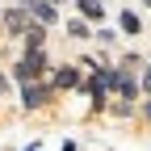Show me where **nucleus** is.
Instances as JSON below:
<instances>
[{
  "label": "nucleus",
  "mask_w": 151,
  "mask_h": 151,
  "mask_svg": "<svg viewBox=\"0 0 151 151\" xmlns=\"http://www.w3.org/2000/svg\"><path fill=\"white\" fill-rule=\"evenodd\" d=\"M46 71H50L46 46H21V50H17V59H13V80H17V84L46 80Z\"/></svg>",
  "instance_id": "obj_1"
},
{
  "label": "nucleus",
  "mask_w": 151,
  "mask_h": 151,
  "mask_svg": "<svg viewBox=\"0 0 151 151\" xmlns=\"http://www.w3.org/2000/svg\"><path fill=\"white\" fill-rule=\"evenodd\" d=\"M21 92H17V101H21V113H38L46 109L50 97H55V84L50 80H29V84H17Z\"/></svg>",
  "instance_id": "obj_2"
},
{
  "label": "nucleus",
  "mask_w": 151,
  "mask_h": 151,
  "mask_svg": "<svg viewBox=\"0 0 151 151\" xmlns=\"http://www.w3.org/2000/svg\"><path fill=\"white\" fill-rule=\"evenodd\" d=\"M109 97L139 101V97H143V88H139V80H134V71H126V67H109Z\"/></svg>",
  "instance_id": "obj_3"
},
{
  "label": "nucleus",
  "mask_w": 151,
  "mask_h": 151,
  "mask_svg": "<svg viewBox=\"0 0 151 151\" xmlns=\"http://www.w3.org/2000/svg\"><path fill=\"white\" fill-rule=\"evenodd\" d=\"M80 80H84V67H80V63H59V67H55V76H50L55 92H76V88H80Z\"/></svg>",
  "instance_id": "obj_4"
},
{
  "label": "nucleus",
  "mask_w": 151,
  "mask_h": 151,
  "mask_svg": "<svg viewBox=\"0 0 151 151\" xmlns=\"http://www.w3.org/2000/svg\"><path fill=\"white\" fill-rule=\"evenodd\" d=\"M21 9L29 21H42V25H59V9L50 0H21Z\"/></svg>",
  "instance_id": "obj_5"
},
{
  "label": "nucleus",
  "mask_w": 151,
  "mask_h": 151,
  "mask_svg": "<svg viewBox=\"0 0 151 151\" xmlns=\"http://www.w3.org/2000/svg\"><path fill=\"white\" fill-rule=\"evenodd\" d=\"M0 25H4V34H9V38H21V34H25V25H29V17H25V9H21V4H13V9L0 13Z\"/></svg>",
  "instance_id": "obj_6"
},
{
  "label": "nucleus",
  "mask_w": 151,
  "mask_h": 151,
  "mask_svg": "<svg viewBox=\"0 0 151 151\" xmlns=\"http://www.w3.org/2000/svg\"><path fill=\"white\" fill-rule=\"evenodd\" d=\"M76 13H80L84 21L101 25V21H105V0H76Z\"/></svg>",
  "instance_id": "obj_7"
},
{
  "label": "nucleus",
  "mask_w": 151,
  "mask_h": 151,
  "mask_svg": "<svg viewBox=\"0 0 151 151\" xmlns=\"http://www.w3.org/2000/svg\"><path fill=\"white\" fill-rule=\"evenodd\" d=\"M46 34H50V25L29 21V25H25V34H21V46H46Z\"/></svg>",
  "instance_id": "obj_8"
},
{
  "label": "nucleus",
  "mask_w": 151,
  "mask_h": 151,
  "mask_svg": "<svg viewBox=\"0 0 151 151\" xmlns=\"http://www.w3.org/2000/svg\"><path fill=\"white\" fill-rule=\"evenodd\" d=\"M118 29H122V34H130V38H134V34H143L139 13H134V9H122V13H118Z\"/></svg>",
  "instance_id": "obj_9"
},
{
  "label": "nucleus",
  "mask_w": 151,
  "mask_h": 151,
  "mask_svg": "<svg viewBox=\"0 0 151 151\" xmlns=\"http://www.w3.org/2000/svg\"><path fill=\"white\" fill-rule=\"evenodd\" d=\"M63 29L76 38V42H88V38H92V21H84V17H71V21H67Z\"/></svg>",
  "instance_id": "obj_10"
},
{
  "label": "nucleus",
  "mask_w": 151,
  "mask_h": 151,
  "mask_svg": "<svg viewBox=\"0 0 151 151\" xmlns=\"http://www.w3.org/2000/svg\"><path fill=\"white\" fill-rule=\"evenodd\" d=\"M92 38H97L101 46H109V42H113V38H118V34H113V29H105V25H92Z\"/></svg>",
  "instance_id": "obj_11"
},
{
  "label": "nucleus",
  "mask_w": 151,
  "mask_h": 151,
  "mask_svg": "<svg viewBox=\"0 0 151 151\" xmlns=\"http://www.w3.org/2000/svg\"><path fill=\"white\" fill-rule=\"evenodd\" d=\"M118 67H126V71H139V67H143V59H139V55H122V59H118Z\"/></svg>",
  "instance_id": "obj_12"
},
{
  "label": "nucleus",
  "mask_w": 151,
  "mask_h": 151,
  "mask_svg": "<svg viewBox=\"0 0 151 151\" xmlns=\"http://www.w3.org/2000/svg\"><path fill=\"white\" fill-rule=\"evenodd\" d=\"M139 88H143V97H151V59H147V71H143V80H139Z\"/></svg>",
  "instance_id": "obj_13"
},
{
  "label": "nucleus",
  "mask_w": 151,
  "mask_h": 151,
  "mask_svg": "<svg viewBox=\"0 0 151 151\" xmlns=\"http://www.w3.org/2000/svg\"><path fill=\"white\" fill-rule=\"evenodd\" d=\"M4 88H9V80H4V71H0V97H4Z\"/></svg>",
  "instance_id": "obj_14"
},
{
  "label": "nucleus",
  "mask_w": 151,
  "mask_h": 151,
  "mask_svg": "<svg viewBox=\"0 0 151 151\" xmlns=\"http://www.w3.org/2000/svg\"><path fill=\"white\" fill-rule=\"evenodd\" d=\"M143 113H147V118H151V97H147V105H143Z\"/></svg>",
  "instance_id": "obj_15"
},
{
  "label": "nucleus",
  "mask_w": 151,
  "mask_h": 151,
  "mask_svg": "<svg viewBox=\"0 0 151 151\" xmlns=\"http://www.w3.org/2000/svg\"><path fill=\"white\" fill-rule=\"evenodd\" d=\"M50 4H55V9H59V4H63V0H50Z\"/></svg>",
  "instance_id": "obj_16"
},
{
  "label": "nucleus",
  "mask_w": 151,
  "mask_h": 151,
  "mask_svg": "<svg viewBox=\"0 0 151 151\" xmlns=\"http://www.w3.org/2000/svg\"><path fill=\"white\" fill-rule=\"evenodd\" d=\"M143 4H147V9H151V0H143Z\"/></svg>",
  "instance_id": "obj_17"
}]
</instances>
